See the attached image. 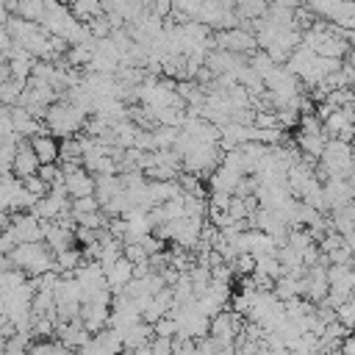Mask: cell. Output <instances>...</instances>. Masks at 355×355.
Wrapping results in <instances>:
<instances>
[{"label": "cell", "mask_w": 355, "mask_h": 355, "mask_svg": "<svg viewBox=\"0 0 355 355\" xmlns=\"http://www.w3.org/2000/svg\"><path fill=\"white\" fill-rule=\"evenodd\" d=\"M108 313H111V305H105V302H80L78 319H80V324L94 336V333H100L103 327H108Z\"/></svg>", "instance_id": "9c48e42d"}, {"label": "cell", "mask_w": 355, "mask_h": 355, "mask_svg": "<svg viewBox=\"0 0 355 355\" xmlns=\"http://www.w3.org/2000/svg\"><path fill=\"white\" fill-rule=\"evenodd\" d=\"M180 194H183V189L178 186V180H147V197L153 205H161Z\"/></svg>", "instance_id": "2e32d148"}, {"label": "cell", "mask_w": 355, "mask_h": 355, "mask_svg": "<svg viewBox=\"0 0 355 355\" xmlns=\"http://www.w3.org/2000/svg\"><path fill=\"white\" fill-rule=\"evenodd\" d=\"M150 352H153V355H172V338L153 336V338H150Z\"/></svg>", "instance_id": "83f0119b"}, {"label": "cell", "mask_w": 355, "mask_h": 355, "mask_svg": "<svg viewBox=\"0 0 355 355\" xmlns=\"http://www.w3.org/2000/svg\"><path fill=\"white\" fill-rule=\"evenodd\" d=\"M28 141H31L39 164H55L58 161V141H55L53 133H47V128H42L39 133H33Z\"/></svg>", "instance_id": "4fadbf2b"}, {"label": "cell", "mask_w": 355, "mask_h": 355, "mask_svg": "<svg viewBox=\"0 0 355 355\" xmlns=\"http://www.w3.org/2000/svg\"><path fill=\"white\" fill-rule=\"evenodd\" d=\"M22 89H25V83H22V80H14V78L3 80V83H0V105H6V108L17 105V103H19Z\"/></svg>", "instance_id": "603a6c76"}, {"label": "cell", "mask_w": 355, "mask_h": 355, "mask_svg": "<svg viewBox=\"0 0 355 355\" xmlns=\"http://www.w3.org/2000/svg\"><path fill=\"white\" fill-rule=\"evenodd\" d=\"M8 230L14 233L17 244H25V241H42V219L33 216L31 211L11 214V216H8Z\"/></svg>", "instance_id": "8992f818"}, {"label": "cell", "mask_w": 355, "mask_h": 355, "mask_svg": "<svg viewBox=\"0 0 355 355\" xmlns=\"http://www.w3.org/2000/svg\"><path fill=\"white\" fill-rule=\"evenodd\" d=\"M69 11L75 14L78 22H89V19L100 17L105 8H103V0H72L69 3Z\"/></svg>", "instance_id": "ffe728a7"}, {"label": "cell", "mask_w": 355, "mask_h": 355, "mask_svg": "<svg viewBox=\"0 0 355 355\" xmlns=\"http://www.w3.org/2000/svg\"><path fill=\"white\" fill-rule=\"evenodd\" d=\"M86 116H89V114H83L75 103H69L67 97H61V100H55V103H50V105H47V111H44L42 122H44L47 133L67 139V136H75L78 130H83Z\"/></svg>", "instance_id": "6da1fadb"}, {"label": "cell", "mask_w": 355, "mask_h": 355, "mask_svg": "<svg viewBox=\"0 0 355 355\" xmlns=\"http://www.w3.org/2000/svg\"><path fill=\"white\" fill-rule=\"evenodd\" d=\"M6 324H8V319H6V316H3V313H0V330H3V327H6Z\"/></svg>", "instance_id": "f546056e"}, {"label": "cell", "mask_w": 355, "mask_h": 355, "mask_svg": "<svg viewBox=\"0 0 355 355\" xmlns=\"http://www.w3.org/2000/svg\"><path fill=\"white\" fill-rule=\"evenodd\" d=\"M119 336H122L125 349H139V347L150 344V338H153V324H147V322L139 319V322L128 324L125 330H119Z\"/></svg>", "instance_id": "9a60e30c"}, {"label": "cell", "mask_w": 355, "mask_h": 355, "mask_svg": "<svg viewBox=\"0 0 355 355\" xmlns=\"http://www.w3.org/2000/svg\"><path fill=\"white\" fill-rule=\"evenodd\" d=\"M0 355H11V352H0Z\"/></svg>", "instance_id": "d6a6232c"}, {"label": "cell", "mask_w": 355, "mask_h": 355, "mask_svg": "<svg viewBox=\"0 0 355 355\" xmlns=\"http://www.w3.org/2000/svg\"><path fill=\"white\" fill-rule=\"evenodd\" d=\"M8 114H11V130H14L17 136H22V139H31L33 133H39V130L44 128V122H42L39 116H33V114H31L28 108H22V105H11Z\"/></svg>", "instance_id": "8fae6325"}, {"label": "cell", "mask_w": 355, "mask_h": 355, "mask_svg": "<svg viewBox=\"0 0 355 355\" xmlns=\"http://www.w3.org/2000/svg\"><path fill=\"white\" fill-rule=\"evenodd\" d=\"M133 280V263L125 258V255H119L108 269H105V283H108V291L111 294H119L128 283Z\"/></svg>", "instance_id": "7c38bea8"}, {"label": "cell", "mask_w": 355, "mask_h": 355, "mask_svg": "<svg viewBox=\"0 0 355 355\" xmlns=\"http://www.w3.org/2000/svg\"><path fill=\"white\" fill-rule=\"evenodd\" d=\"M214 44L219 47V50H230V53H239V55H250L255 47H258V42H255V36L250 33V31H244V28H227V31H219L216 36H214Z\"/></svg>", "instance_id": "5b68a950"}, {"label": "cell", "mask_w": 355, "mask_h": 355, "mask_svg": "<svg viewBox=\"0 0 355 355\" xmlns=\"http://www.w3.org/2000/svg\"><path fill=\"white\" fill-rule=\"evenodd\" d=\"M31 214H33V216H39L42 222H47V219H61V216H67V214H69V202H67V197L47 191L44 197H39V200L33 202Z\"/></svg>", "instance_id": "ba28073f"}, {"label": "cell", "mask_w": 355, "mask_h": 355, "mask_svg": "<svg viewBox=\"0 0 355 355\" xmlns=\"http://www.w3.org/2000/svg\"><path fill=\"white\" fill-rule=\"evenodd\" d=\"M36 169H39V158H36L31 141H28V139H19V144H17V150H14L11 175L22 180V178H28V175H36Z\"/></svg>", "instance_id": "30bf717a"}, {"label": "cell", "mask_w": 355, "mask_h": 355, "mask_svg": "<svg viewBox=\"0 0 355 355\" xmlns=\"http://www.w3.org/2000/svg\"><path fill=\"white\" fill-rule=\"evenodd\" d=\"M322 355H338V349H327V352H322Z\"/></svg>", "instance_id": "1f68e13d"}, {"label": "cell", "mask_w": 355, "mask_h": 355, "mask_svg": "<svg viewBox=\"0 0 355 355\" xmlns=\"http://www.w3.org/2000/svg\"><path fill=\"white\" fill-rule=\"evenodd\" d=\"M8 258H11V266H14V269H22L28 277H39V275L55 269V258H53L50 247L42 244V241L17 244V247L8 252Z\"/></svg>", "instance_id": "7a4b0ae2"}, {"label": "cell", "mask_w": 355, "mask_h": 355, "mask_svg": "<svg viewBox=\"0 0 355 355\" xmlns=\"http://www.w3.org/2000/svg\"><path fill=\"white\" fill-rule=\"evenodd\" d=\"M22 186H25V189H28V191H31L36 200H39V197H44V194L50 191V186H47V183H44L39 175H28V178H22Z\"/></svg>", "instance_id": "484cf974"}, {"label": "cell", "mask_w": 355, "mask_h": 355, "mask_svg": "<svg viewBox=\"0 0 355 355\" xmlns=\"http://www.w3.org/2000/svg\"><path fill=\"white\" fill-rule=\"evenodd\" d=\"M336 319L344 324V327H355V297H349V300H344L338 308H336Z\"/></svg>", "instance_id": "d4e9b609"}, {"label": "cell", "mask_w": 355, "mask_h": 355, "mask_svg": "<svg viewBox=\"0 0 355 355\" xmlns=\"http://www.w3.org/2000/svg\"><path fill=\"white\" fill-rule=\"evenodd\" d=\"M153 336H164V338H175L178 336V322L169 316V313H164L161 319H155L153 322Z\"/></svg>", "instance_id": "cb8c5ba5"}, {"label": "cell", "mask_w": 355, "mask_h": 355, "mask_svg": "<svg viewBox=\"0 0 355 355\" xmlns=\"http://www.w3.org/2000/svg\"><path fill=\"white\" fill-rule=\"evenodd\" d=\"M61 0H44V6H58Z\"/></svg>", "instance_id": "4dcf8cb0"}, {"label": "cell", "mask_w": 355, "mask_h": 355, "mask_svg": "<svg viewBox=\"0 0 355 355\" xmlns=\"http://www.w3.org/2000/svg\"><path fill=\"white\" fill-rule=\"evenodd\" d=\"M83 169L92 175H119V164L114 155H83Z\"/></svg>", "instance_id": "e0dca14e"}, {"label": "cell", "mask_w": 355, "mask_h": 355, "mask_svg": "<svg viewBox=\"0 0 355 355\" xmlns=\"http://www.w3.org/2000/svg\"><path fill=\"white\" fill-rule=\"evenodd\" d=\"M116 191H122V180L119 175H94V197L103 202H108Z\"/></svg>", "instance_id": "ac0fdd59"}, {"label": "cell", "mask_w": 355, "mask_h": 355, "mask_svg": "<svg viewBox=\"0 0 355 355\" xmlns=\"http://www.w3.org/2000/svg\"><path fill=\"white\" fill-rule=\"evenodd\" d=\"M338 355H355V338H352V336H347V338H341V347H338Z\"/></svg>", "instance_id": "f1b7e54d"}, {"label": "cell", "mask_w": 355, "mask_h": 355, "mask_svg": "<svg viewBox=\"0 0 355 355\" xmlns=\"http://www.w3.org/2000/svg\"><path fill=\"white\" fill-rule=\"evenodd\" d=\"M14 11L22 17V19H31V22H42L47 6L44 0H14Z\"/></svg>", "instance_id": "44dd1931"}, {"label": "cell", "mask_w": 355, "mask_h": 355, "mask_svg": "<svg viewBox=\"0 0 355 355\" xmlns=\"http://www.w3.org/2000/svg\"><path fill=\"white\" fill-rule=\"evenodd\" d=\"M36 175L50 186V183H55V180H61V166L58 164H39V169H36Z\"/></svg>", "instance_id": "4316f807"}, {"label": "cell", "mask_w": 355, "mask_h": 355, "mask_svg": "<svg viewBox=\"0 0 355 355\" xmlns=\"http://www.w3.org/2000/svg\"><path fill=\"white\" fill-rule=\"evenodd\" d=\"M53 258H55V272L69 275V272H75V269L83 263V250L67 247V250H61V252H53Z\"/></svg>", "instance_id": "d6986e66"}, {"label": "cell", "mask_w": 355, "mask_h": 355, "mask_svg": "<svg viewBox=\"0 0 355 355\" xmlns=\"http://www.w3.org/2000/svg\"><path fill=\"white\" fill-rule=\"evenodd\" d=\"M241 172H236V169H230V166H225V164H219L211 175H208V186H211V191H225V194H236L239 191V183H241Z\"/></svg>", "instance_id": "5bb4252c"}, {"label": "cell", "mask_w": 355, "mask_h": 355, "mask_svg": "<svg viewBox=\"0 0 355 355\" xmlns=\"http://www.w3.org/2000/svg\"><path fill=\"white\" fill-rule=\"evenodd\" d=\"M322 194H324L327 211H336L355 200V186L349 183V178H327L322 183Z\"/></svg>", "instance_id": "52a82bcc"}, {"label": "cell", "mask_w": 355, "mask_h": 355, "mask_svg": "<svg viewBox=\"0 0 355 355\" xmlns=\"http://www.w3.org/2000/svg\"><path fill=\"white\" fill-rule=\"evenodd\" d=\"M352 330H355V327H352ZM352 338H355V333H352Z\"/></svg>", "instance_id": "836d02e7"}, {"label": "cell", "mask_w": 355, "mask_h": 355, "mask_svg": "<svg viewBox=\"0 0 355 355\" xmlns=\"http://www.w3.org/2000/svg\"><path fill=\"white\" fill-rule=\"evenodd\" d=\"M352 144L341 141V139H327L324 150L319 155V172L327 178H349V166H352Z\"/></svg>", "instance_id": "3957f363"}, {"label": "cell", "mask_w": 355, "mask_h": 355, "mask_svg": "<svg viewBox=\"0 0 355 355\" xmlns=\"http://www.w3.org/2000/svg\"><path fill=\"white\" fill-rule=\"evenodd\" d=\"M239 330H241V313L222 308L216 316H211L208 336H211V338H216L222 347H233V338H236V333H239Z\"/></svg>", "instance_id": "277c9868"}, {"label": "cell", "mask_w": 355, "mask_h": 355, "mask_svg": "<svg viewBox=\"0 0 355 355\" xmlns=\"http://www.w3.org/2000/svg\"><path fill=\"white\" fill-rule=\"evenodd\" d=\"M266 8H269L266 0H236V17L239 19H250L252 22V19L263 17Z\"/></svg>", "instance_id": "7402d4cb"}]
</instances>
